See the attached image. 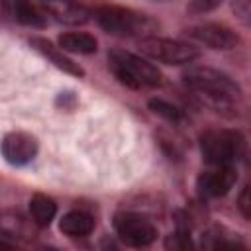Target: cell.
<instances>
[{
  "label": "cell",
  "instance_id": "21",
  "mask_svg": "<svg viewBox=\"0 0 251 251\" xmlns=\"http://www.w3.org/2000/svg\"><path fill=\"white\" fill-rule=\"evenodd\" d=\"M233 10L243 22L249 20V0H233Z\"/></svg>",
  "mask_w": 251,
  "mask_h": 251
},
{
  "label": "cell",
  "instance_id": "10",
  "mask_svg": "<svg viewBox=\"0 0 251 251\" xmlns=\"http://www.w3.org/2000/svg\"><path fill=\"white\" fill-rule=\"evenodd\" d=\"M190 39L210 47V49H233L239 43V37L233 29L220 25V24H200V25H192L184 31Z\"/></svg>",
  "mask_w": 251,
  "mask_h": 251
},
{
  "label": "cell",
  "instance_id": "4",
  "mask_svg": "<svg viewBox=\"0 0 251 251\" xmlns=\"http://www.w3.org/2000/svg\"><path fill=\"white\" fill-rule=\"evenodd\" d=\"M245 149L243 135L233 129H210L200 137L202 159L212 167L233 165Z\"/></svg>",
  "mask_w": 251,
  "mask_h": 251
},
{
  "label": "cell",
  "instance_id": "12",
  "mask_svg": "<svg viewBox=\"0 0 251 251\" xmlns=\"http://www.w3.org/2000/svg\"><path fill=\"white\" fill-rule=\"evenodd\" d=\"M4 14L22 24V25H29V27H43L47 24L43 10H39L37 6L31 4V0H0Z\"/></svg>",
  "mask_w": 251,
  "mask_h": 251
},
{
  "label": "cell",
  "instance_id": "8",
  "mask_svg": "<svg viewBox=\"0 0 251 251\" xmlns=\"http://www.w3.org/2000/svg\"><path fill=\"white\" fill-rule=\"evenodd\" d=\"M237 180V173L233 165L227 167H214L210 171H204L196 178V190L200 198L210 200V198H220L226 196Z\"/></svg>",
  "mask_w": 251,
  "mask_h": 251
},
{
  "label": "cell",
  "instance_id": "16",
  "mask_svg": "<svg viewBox=\"0 0 251 251\" xmlns=\"http://www.w3.org/2000/svg\"><path fill=\"white\" fill-rule=\"evenodd\" d=\"M57 214V204L53 198L45 194H33L29 200V218L35 222L37 227H45L53 222Z\"/></svg>",
  "mask_w": 251,
  "mask_h": 251
},
{
  "label": "cell",
  "instance_id": "20",
  "mask_svg": "<svg viewBox=\"0 0 251 251\" xmlns=\"http://www.w3.org/2000/svg\"><path fill=\"white\" fill-rule=\"evenodd\" d=\"M237 206H239V212L243 214L245 220L251 218V202H249V186H243L241 194H239V200H237Z\"/></svg>",
  "mask_w": 251,
  "mask_h": 251
},
{
  "label": "cell",
  "instance_id": "6",
  "mask_svg": "<svg viewBox=\"0 0 251 251\" xmlns=\"http://www.w3.org/2000/svg\"><path fill=\"white\" fill-rule=\"evenodd\" d=\"M118 237L129 247H147L157 239V227L145 216L135 212H120L114 216Z\"/></svg>",
  "mask_w": 251,
  "mask_h": 251
},
{
  "label": "cell",
  "instance_id": "15",
  "mask_svg": "<svg viewBox=\"0 0 251 251\" xmlns=\"http://www.w3.org/2000/svg\"><path fill=\"white\" fill-rule=\"evenodd\" d=\"M59 47L67 53H78V55H92L98 49V41L94 35L84 31H71L63 33L59 37Z\"/></svg>",
  "mask_w": 251,
  "mask_h": 251
},
{
  "label": "cell",
  "instance_id": "3",
  "mask_svg": "<svg viewBox=\"0 0 251 251\" xmlns=\"http://www.w3.org/2000/svg\"><path fill=\"white\" fill-rule=\"evenodd\" d=\"M92 16L106 33L118 37H131V35L147 37L155 29V22L151 18L124 6H98L92 12Z\"/></svg>",
  "mask_w": 251,
  "mask_h": 251
},
{
  "label": "cell",
  "instance_id": "7",
  "mask_svg": "<svg viewBox=\"0 0 251 251\" xmlns=\"http://www.w3.org/2000/svg\"><path fill=\"white\" fill-rule=\"evenodd\" d=\"M0 151H2V157L6 159V163H10L14 167H24L35 159V155L39 151V143H37L35 135L27 133V131H10L2 137Z\"/></svg>",
  "mask_w": 251,
  "mask_h": 251
},
{
  "label": "cell",
  "instance_id": "2",
  "mask_svg": "<svg viewBox=\"0 0 251 251\" xmlns=\"http://www.w3.org/2000/svg\"><path fill=\"white\" fill-rule=\"evenodd\" d=\"M108 67L124 86L133 90L153 88L161 82V71L153 63L124 49H114L108 53Z\"/></svg>",
  "mask_w": 251,
  "mask_h": 251
},
{
  "label": "cell",
  "instance_id": "13",
  "mask_svg": "<svg viewBox=\"0 0 251 251\" xmlns=\"http://www.w3.org/2000/svg\"><path fill=\"white\" fill-rule=\"evenodd\" d=\"M29 45L35 51H39L45 59H49L57 69H61V71H65L69 75H75V76H84L82 67L78 63H75L71 57H67V51H63L61 47L53 45L49 39H45V37H31Z\"/></svg>",
  "mask_w": 251,
  "mask_h": 251
},
{
  "label": "cell",
  "instance_id": "14",
  "mask_svg": "<svg viewBox=\"0 0 251 251\" xmlns=\"http://www.w3.org/2000/svg\"><path fill=\"white\" fill-rule=\"evenodd\" d=\"M59 229L69 237H86L94 229V218L82 210H71L61 218Z\"/></svg>",
  "mask_w": 251,
  "mask_h": 251
},
{
  "label": "cell",
  "instance_id": "11",
  "mask_svg": "<svg viewBox=\"0 0 251 251\" xmlns=\"http://www.w3.org/2000/svg\"><path fill=\"white\" fill-rule=\"evenodd\" d=\"M35 222L20 210L0 212V235L12 241H29L35 237Z\"/></svg>",
  "mask_w": 251,
  "mask_h": 251
},
{
  "label": "cell",
  "instance_id": "18",
  "mask_svg": "<svg viewBox=\"0 0 251 251\" xmlns=\"http://www.w3.org/2000/svg\"><path fill=\"white\" fill-rule=\"evenodd\" d=\"M165 247L167 249H190L192 247V241H190V231L186 229H176L175 233H171L165 241Z\"/></svg>",
  "mask_w": 251,
  "mask_h": 251
},
{
  "label": "cell",
  "instance_id": "17",
  "mask_svg": "<svg viewBox=\"0 0 251 251\" xmlns=\"http://www.w3.org/2000/svg\"><path fill=\"white\" fill-rule=\"evenodd\" d=\"M147 106H149V110H151L153 114L161 116V118L167 120V122L176 124V122H182V120H184V112H182L178 106H175V104H171V102H167V100H163V98H151V100L147 102Z\"/></svg>",
  "mask_w": 251,
  "mask_h": 251
},
{
  "label": "cell",
  "instance_id": "9",
  "mask_svg": "<svg viewBox=\"0 0 251 251\" xmlns=\"http://www.w3.org/2000/svg\"><path fill=\"white\" fill-rule=\"evenodd\" d=\"M45 16L65 25H82L90 20L92 12L78 0H39Z\"/></svg>",
  "mask_w": 251,
  "mask_h": 251
},
{
  "label": "cell",
  "instance_id": "19",
  "mask_svg": "<svg viewBox=\"0 0 251 251\" xmlns=\"http://www.w3.org/2000/svg\"><path fill=\"white\" fill-rule=\"evenodd\" d=\"M220 4H222V0H190L188 10L194 12V14H204V12H210V10L218 8Z\"/></svg>",
  "mask_w": 251,
  "mask_h": 251
},
{
  "label": "cell",
  "instance_id": "1",
  "mask_svg": "<svg viewBox=\"0 0 251 251\" xmlns=\"http://www.w3.org/2000/svg\"><path fill=\"white\" fill-rule=\"evenodd\" d=\"M182 78L196 100H200L214 112L233 110L241 100V88L231 76L222 71L210 67H192L182 75Z\"/></svg>",
  "mask_w": 251,
  "mask_h": 251
},
{
  "label": "cell",
  "instance_id": "5",
  "mask_svg": "<svg viewBox=\"0 0 251 251\" xmlns=\"http://www.w3.org/2000/svg\"><path fill=\"white\" fill-rule=\"evenodd\" d=\"M139 49L145 57H149L157 63H163V65H188L200 57V51L194 45H190L186 41L157 37V35L141 37Z\"/></svg>",
  "mask_w": 251,
  "mask_h": 251
}]
</instances>
